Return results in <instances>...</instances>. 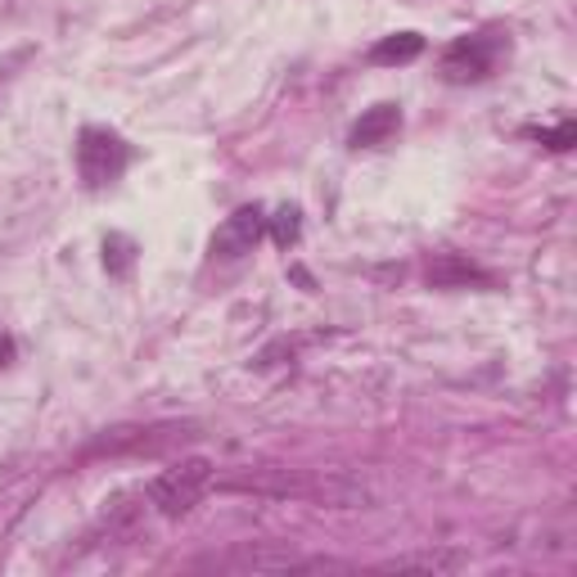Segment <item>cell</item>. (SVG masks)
Instances as JSON below:
<instances>
[{"label": "cell", "instance_id": "1", "mask_svg": "<svg viewBox=\"0 0 577 577\" xmlns=\"http://www.w3.org/2000/svg\"><path fill=\"white\" fill-rule=\"evenodd\" d=\"M126 159H131V150L113 131H104V126H87L82 131V140H78V172H82V181L91 190L118 181L126 172Z\"/></svg>", "mask_w": 577, "mask_h": 577}, {"label": "cell", "instance_id": "2", "mask_svg": "<svg viewBox=\"0 0 577 577\" xmlns=\"http://www.w3.org/2000/svg\"><path fill=\"white\" fill-rule=\"evenodd\" d=\"M207 483H212V465L207 460H181L176 469H168V474H159L154 478V487H150V500L159 505L163 515H185V510H194L199 505V496L207 492Z\"/></svg>", "mask_w": 577, "mask_h": 577}, {"label": "cell", "instance_id": "3", "mask_svg": "<svg viewBox=\"0 0 577 577\" xmlns=\"http://www.w3.org/2000/svg\"><path fill=\"white\" fill-rule=\"evenodd\" d=\"M496 54H500V45L492 37H460L443 54V78L447 82H483L496 63Z\"/></svg>", "mask_w": 577, "mask_h": 577}, {"label": "cell", "instance_id": "4", "mask_svg": "<svg viewBox=\"0 0 577 577\" xmlns=\"http://www.w3.org/2000/svg\"><path fill=\"white\" fill-rule=\"evenodd\" d=\"M262 231H266V212L262 207H240L235 216H226V226L212 235V253L216 257H244V253H253Z\"/></svg>", "mask_w": 577, "mask_h": 577}, {"label": "cell", "instance_id": "5", "mask_svg": "<svg viewBox=\"0 0 577 577\" xmlns=\"http://www.w3.org/2000/svg\"><path fill=\"white\" fill-rule=\"evenodd\" d=\"M397 126H402V109L397 104H375L371 113H361V122L352 126L347 144H352V150H375V144L397 135Z\"/></svg>", "mask_w": 577, "mask_h": 577}, {"label": "cell", "instance_id": "6", "mask_svg": "<svg viewBox=\"0 0 577 577\" xmlns=\"http://www.w3.org/2000/svg\"><path fill=\"white\" fill-rule=\"evenodd\" d=\"M487 284L492 275L483 271V266H474V262H465L460 253H443L438 262L428 266V284H438V288H456V284Z\"/></svg>", "mask_w": 577, "mask_h": 577}, {"label": "cell", "instance_id": "7", "mask_svg": "<svg viewBox=\"0 0 577 577\" xmlns=\"http://www.w3.org/2000/svg\"><path fill=\"white\" fill-rule=\"evenodd\" d=\"M424 54V37L419 32H397V37H384L375 50H371V63L379 68H393V63H411Z\"/></svg>", "mask_w": 577, "mask_h": 577}, {"label": "cell", "instance_id": "8", "mask_svg": "<svg viewBox=\"0 0 577 577\" xmlns=\"http://www.w3.org/2000/svg\"><path fill=\"white\" fill-rule=\"evenodd\" d=\"M271 222V231H275V240L280 244H294L298 240V231H303V222H298V207H280L275 216H266Z\"/></svg>", "mask_w": 577, "mask_h": 577}, {"label": "cell", "instance_id": "9", "mask_svg": "<svg viewBox=\"0 0 577 577\" xmlns=\"http://www.w3.org/2000/svg\"><path fill=\"white\" fill-rule=\"evenodd\" d=\"M456 564H460V555H406V559H393L388 568H433V573H447Z\"/></svg>", "mask_w": 577, "mask_h": 577}, {"label": "cell", "instance_id": "10", "mask_svg": "<svg viewBox=\"0 0 577 577\" xmlns=\"http://www.w3.org/2000/svg\"><path fill=\"white\" fill-rule=\"evenodd\" d=\"M104 266H109L113 275H126V271H131V240L109 235V244H104Z\"/></svg>", "mask_w": 577, "mask_h": 577}, {"label": "cell", "instance_id": "11", "mask_svg": "<svg viewBox=\"0 0 577 577\" xmlns=\"http://www.w3.org/2000/svg\"><path fill=\"white\" fill-rule=\"evenodd\" d=\"M573 140H577V126H573V122H564V126H555V131H541V144H550V150H568Z\"/></svg>", "mask_w": 577, "mask_h": 577}]
</instances>
